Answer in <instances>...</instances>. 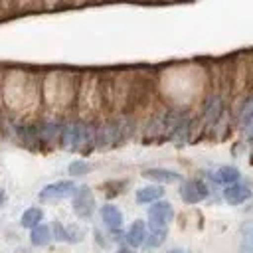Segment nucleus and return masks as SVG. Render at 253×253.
Returning a JSON list of instances; mask_svg holds the SVG:
<instances>
[{"instance_id":"obj_1","label":"nucleus","mask_w":253,"mask_h":253,"mask_svg":"<svg viewBox=\"0 0 253 253\" xmlns=\"http://www.w3.org/2000/svg\"><path fill=\"white\" fill-rule=\"evenodd\" d=\"M148 225L150 229H166L168 223L172 221L174 217V208L170 202H164V200H158L154 202L150 208H148Z\"/></svg>"},{"instance_id":"obj_2","label":"nucleus","mask_w":253,"mask_h":253,"mask_svg":"<svg viewBox=\"0 0 253 253\" xmlns=\"http://www.w3.org/2000/svg\"><path fill=\"white\" fill-rule=\"evenodd\" d=\"M73 211L77 217H89L95 211V196L89 186H79L73 194Z\"/></svg>"},{"instance_id":"obj_3","label":"nucleus","mask_w":253,"mask_h":253,"mask_svg":"<svg viewBox=\"0 0 253 253\" xmlns=\"http://www.w3.org/2000/svg\"><path fill=\"white\" fill-rule=\"evenodd\" d=\"M180 198L186 204H200L208 198V186L198 178H190L180 186Z\"/></svg>"},{"instance_id":"obj_4","label":"nucleus","mask_w":253,"mask_h":253,"mask_svg":"<svg viewBox=\"0 0 253 253\" xmlns=\"http://www.w3.org/2000/svg\"><path fill=\"white\" fill-rule=\"evenodd\" d=\"M77 190L73 180H57L53 184H47L42 192H40V200H63L73 196Z\"/></svg>"},{"instance_id":"obj_5","label":"nucleus","mask_w":253,"mask_h":253,"mask_svg":"<svg viewBox=\"0 0 253 253\" xmlns=\"http://www.w3.org/2000/svg\"><path fill=\"white\" fill-rule=\"evenodd\" d=\"M101 219L111 233H117L123 227V211L113 204H107L101 208Z\"/></svg>"},{"instance_id":"obj_6","label":"nucleus","mask_w":253,"mask_h":253,"mask_svg":"<svg viewBox=\"0 0 253 253\" xmlns=\"http://www.w3.org/2000/svg\"><path fill=\"white\" fill-rule=\"evenodd\" d=\"M125 241H126V247L130 249H136L140 245H144L146 241V225L142 219H136L125 233Z\"/></svg>"},{"instance_id":"obj_7","label":"nucleus","mask_w":253,"mask_h":253,"mask_svg":"<svg viewBox=\"0 0 253 253\" xmlns=\"http://www.w3.org/2000/svg\"><path fill=\"white\" fill-rule=\"evenodd\" d=\"M223 198H225V202L227 204H231V206H239V204H243V202H247L249 198H251V190L245 186V184H231V186H225V190H223Z\"/></svg>"},{"instance_id":"obj_8","label":"nucleus","mask_w":253,"mask_h":253,"mask_svg":"<svg viewBox=\"0 0 253 253\" xmlns=\"http://www.w3.org/2000/svg\"><path fill=\"white\" fill-rule=\"evenodd\" d=\"M144 178L158 182V184H176L180 182V174L176 170H168V168H146L142 172Z\"/></svg>"},{"instance_id":"obj_9","label":"nucleus","mask_w":253,"mask_h":253,"mask_svg":"<svg viewBox=\"0 0 253 253\" xmlns=\"http://www.w3.org/2000/svg\"><path fill=\"white\" fill-rule=\"evenodd\" d=\"M61 128L63 125L59 121H45L38 126V138L43 142H53L57 140V136H61Z\"/></svg>"},{"instance_id":"obj_10","label":"nucleus","mask_w":253,"mask_h":253,"mask_svg":"<svg viewBox=\"0 0 253 253\" xmlns=\"http://www.w3.org/2000/svg\"><path fill=\"white\" fill-rule=\"evenodd\" d=\"M164 196L162 186H144L136 190V202L138 204H154Z\"/></svg>"},{"instance_id":"obj_11","label":"nucleus","mask_w":253,"mask_h":253,"mask_svg":"<svg viewBox=\"0 0 253 253\" xmlns=\"http://www.w3.org/2000/svg\"><path fill=\"white\" fill-rule=\"evenodd\" d=\"M213 180L223 184V186H231V184H237L239 180V170L235 166H219L213 174Z\"/></svg>"},{"instance_id":"obj_12","label":"nucleus","mask_w":253,"mask_h":253,"mask_svg":"<svg viewBox=\"0 0 253 253\" xmlns=\"http://www.w3.org/2000/svg\"><path fill=\"white\" fill-rule=\"evenodd\" d=\"M221 109H223V105H221V97H219V95H211V97L208 99V103H206V109H204L206 121H208L210 125H213V123L219 119Z\"/></svg>"},{"instance_id":"obj_13","label":"nucleus","mask_w":253,"mask_h":253,"mask_svg":"<svg viewBox=\"0 0 253 253\" xmlns=\"http://www.w3.org/2000/svg\"><path fill=\"white\" fill-rule=\"evenodd\" d=\"M51 239H53V237H51V229H49V225L40 223L38 227L32 229V235H30L32 245H36V247H43V245H47Z\"/></svg>"},{"instance_id":"obj_14","label":"nucleus","mask_w":253,"mask_h":253,"mask_svg":"<svg viewBox=\"0 0 253 253\" xmlns=\"http://www.w3.org/2000/svg\"><path fill=\"white\" fill-rule=\"evenodd\" d=\"M42 219H43V211H42L40 208H28V210L22 213L20 223H22V227L34 229V227H38V225L42 223Z\"/></svg>"},{"instance_id":"obj_15","label":"nucleus","mask_w":253,"mask_h":253,"mask_svg":"<svg viewBox=\"0 0 253 253\" xmlns=\"http://www.w3.org/2000/svg\"><path fill=\"white\" fill-rule=\"evenodd\" d=\"M239 125L245 128V132H247L249 125H253V95H249V97L243 101V105H241V113H239Z\"/></svg>"},{"instance_id":"obj_16","label":"nucleus","mask_w":253,"mask_h":253,"mask_svg":"<svg viewBox=\"0 0 253 253\" xmlns=\"http://www.w3.org/2000/svg\"><path fill=\"white\" fill-rule=\"evenodd\" d=\"M166 229H150V233H146V241H144V245L148 247V249H156V247H160L162 243H164V239H166Z\"/></svg>"},{"instance_id":"obj_17","label":"nucleus","mask_w":253,"mask_h":253,"mask_svg":"<svg viewBox=\"0 0 253 253\" xmlns=\"http://www.w3.org/2000/svg\"><path fill=\"white\" fill-rule=\"evenodd\" d=\"M239 253H253V225H247L241 233Z\"/></svg>"},{"instance_id":"obj_18","label":"nucleus","mask_w":253,"mask_h":253,"mask_svg":"<svg viewBox=\"0 0 253 253\" xmlns=\"http://www.w3.org/2000/svg\"><path fill=\"white\" fill-rule=\"evenodd\" d=\"M67 170H69L71 176H85V174L91 170V166H89L85 160H73Z\"/></svg>"},{"instance_id":"obj_19","label":"nucleus","mask_w":253,"mask_h":253,"mask_svg":"<svg viewBox=\"0 0 253 253\" xmlns=\"http://www.w3.org/2000/svg\"><path fill=\"white\" fill-rule=\"evenodd\" d=\"M51 237L57 239V241H67V229L59 223V221H53V227H51Z\"/></svg>"},{"instance_id":"obj_20","label":"nucleus","mask_w":253,"mask_h":253,"mask_svg":"<svg viewBox=\"0 0 253 253\" xmlns=\"http://www.w3.org/2000/svg\"><path fill=\"white\" fill-rule=\"evenodd\" d=\"M67 229V241H71V243H79L81 239H83V231L79 229V227H65Z\"/></svg>"},{"instance_id":"obj_21","label":"nucleus","mask_w":253,"mask_h":253,"mask_svg":"<svg viewBox=\"0 0 253 253\" xmlns=\"http://www.w3.org/2000/svg\"><path fill=\"white\" fill-rule=\"evenodd\" d=\"M117 253H134L130 247H121V249H117Z\"/></svg>"},{"instance_id":"obj_22","label":"nucleus","mask_w":253,"mask_h":253,"mask_svg":"<svg viewBox=\"0 0 253 253\" xmlns=\"http://www.w3.org/2000/svg\"><path fill=\"white\" fill-rule=\"evenodd\" d=\"M166 253H186L184 249H170V251H166Z\"/></svg>"},{"instance_id":"obj_23","label":"nucleus","mask_w":253,"mask_h":253,"mask_svg":"<svg viewBox=\"0 0 253 253\" xmlns=\"http://www.w3.org/2000/svg\"><path fill=\"white\" fill-rule=\"evenodd\" d=\"M2 202H4V194L0 192V204H2Z\"/></svg>"}]
</instances>
